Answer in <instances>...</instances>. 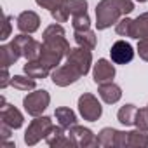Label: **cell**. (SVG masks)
<instances>
[{"mask_svg":"<svg viewBox=\"0 0 148 148\" xmlns=\"http://www.w3.org/2000/svg\"><path fill=\"white\" fill-rule=\"evenodd\" d=\"M71 47L66 40L64 28L58 23L49 25L42 35V52L35 61H26L23 71L32 79H45L61 64V59L70 54Z\"/></svg>","mask_w":148,"mask_h":148,"instance_id":"6da1fadb","label":"cell"},{"mask_svg":"<svg viewBox=\"0 0 148 148\" xmlns=\"http://www.w3.org/2000/svg\"><path fill=\"white\" fill-rule=\"evenodd\" d=\"M91 64H92L91 49H86V47L79 45V47L70 51V54L66 56L64 64L58 66L51 73V79H52L54 86L66 87L70 84H75L80 77L87 75L89 70H91Z\"/></svg>","mask_w":148,"mask_h":148,"instance_id":"7a4b0ae2","label":"cell"},{"mask_svg":"<svg viewBox=\"0 0 148 148\" xmlns=\"http://www.w3.org/2000/svg\"><path fill=\"white\" fill-rule=\"evenodd\" d=\"M134 11L132 0H101L96 5V28L106 30Z\"/></svg>","mask_w":148,"mask_h":148,"instance_id":"3957f363","label":"cell"},{"mask_svg":"<svg viewBox=\"0 0 148 148\" xmlns=\"http://www.w3.org/2000/svg\"><path fill=\"white\" fill-rule=\"evenodd\" d=\"M68 11L71 16V26L75 32H82V30L91 28V19L87 14V0H70Z\"/></svg>","mask_w":148,"mask_h":148,"instance_id":"277c9868","label":"cell"},{"mask_svg":"<svg viewBox=\"0 0 148 148\" xmlns=\"http://www.w3.org/2000/svg\"><path fill=\"white\" fill-rule=\"evenodd\" d=\"M52 127V120L51 117H35V120H32V124L28 125L26 132H25V143L28 146L37 145L40 139H45L49 129Z\"/></svg>","mask_w":148,"mask_h":148,"instance_id":"5b68a950","label":"cell"},{"mask_svg":"<svg viewBox=\"0 0 148 148\" xmlns=\"http://www.w3.org/2000/svg\"><path fill=\"white\" fill-rule=\"evenodd\" d=\"M49 103H51V94L47 91H44V89H38V91L30 92L23 99V106H25L26 113L32 115V117L42 115V112L49 106Z\"/></svg>","mask_w":148,"mask_h":148,"instance_id":"8992f818","label":"cell"},{"mask_svg":"<svg viewBox=\"0 0 148 148\" xmlns=\"http://www.w3.org/2000/svg\"><path fill=\"white\" fill-rule=\"evenodd\" d=\"M79 112L82 115L84 120L89 122H96L101 115H103V106L98 101V98L91 92H84L79 98Z\"/></svg>","mask_w":148,"mask_h":148,"instance_id":"52a82bcc","label":"cell"},{"mask_svg":"<svg viewBox=\"0 0 148 148\" xmlns=\"http://www.w3.org/2000/svg\"><path fill=\"white\" fill-rule=\"evenodd\" d=\"M14 42L19 45L21 54L23 58H26V61H35L42 52V42H37L35 38L28 37V33H21L14 37Z\"/></svg>","mask_w":148,"mask_h":148,"instance_id":"ba28073f","label":"cell"},{"mask_svg":"<svg viewBox=\"0 0 148 148\" xmlns=\"http://www.w3.org/2000/svg\"><path fill=\"white\" fill-rule=\"evenodd\" d=\"M0 103H2V106H0V120H2V124H7V125L12 127V129H19V127L23 125V122H25L23 113H21L16 106L7 105L4 96L0 98Z\"/></svg>","mask_w":148,"mask_h":148,"instance_id":"9c48e42d","label":"cell"},{"mask_svg":"<svg viewBox=\"0 0 148 148\" xmlns=\"http://www.w3.org/2000/svg\"><path fill=\"white\" fill-rule=\"evenodd\" d=\"M68 134L75 139L77 146L80 148H89V146H98V136H94V132L89 127L84 125H73L68 129Z\"/></svg>","mask_w":148,"mask_h":148,"instance_id":"30bf717a","label":"cell"},{"mask_svg":"<svg viewBox=\"0 0 148 148\" xmlns=\"http://www.w3.org/2000/svg\"><path fill=\"white\" fill-rule=\"evenodd\" d=\"M110 56H112V61L115 64H127L134 58V49H132V45L129 42L117 40L110 49Z\"/></svg>","mask_w":148,"mask_h":148,"instance_id":"8fae6325","label":"cell"},{"mask_svg":"<svg viewBox=\"0 0 148 148\" xmlns=\"http://www.w3.org/2000/svg\"><path fill=\"white\" fill-rule=\"evenodd\" d=\"M64 131H66V129L61 127V125H52V127L49 129L47 136H45L47 145H49V146H56V148H58V146H77L75 139H73L70 134H66Z\"/></svg>","mask_w":148,"mask_h":148,"instance_id":"7c38bea8","label":"cell"},{"mask_svg":"<svg viewBox=\"0 0 148 148\" xmlns=\"http://www.w3.org/2000/svg\"><path fill=\"white\" fill-rule=\"evenodd\" d=\"M113 77H115V66L108 59H105V58L98 59V63L92 68V79H94V82L96 84L110 82V80H113Z\"/></svg>","mask_w":148,"mask_h":148,"instance_id":"4fadbf2b","label":"cell"},{"mask_svg":"<svg viewBox=\"0 0 148 148\" xmlns=\"http://www.w3.org/2000/svg\"><path fill=\"white\" fill-rule=\"evenodd\" d=\"M40 26V18L33 11H23L18 16V28L21 33H35Z\"/></svg>","mask_w":148,"mask_h":148,"instance_id":"5bb4252c","label":"cell"},{"mask_svg":"<svg viewBox=\"0 0 148 148\" xmlns=\"http://www.w3.org/2000/svg\"><path fill=\"white\" fill-rule=\"evenodd\" d=\"M21 56H23L21 54V49H19V45L14 40L9 42V44H4L2 47H0V64H2V68H9Z\"/></svg>","mask_w":148,"mask_h":148,"instance_id":"9a60e30c","label":"cell"},{"mask_svg":"<svg viewBox=\"0 0 148 148\" xmlns=\"http://www.w3.org/2000/svg\"><path fill=\"white\" fill-rule=\"evenodd\" d=\"M98 94L99 98L106 103V105H115L120 98H122V89L113 84L112 80L110 82H103V84H98Z\"/></svg>","mask_w":148,"mask_h":148,"instance_id":"2e32d148","label":"cell"},{"mask_svg":"<svg viewBox=\"0 0 148 148\" xmlns=\"http://www.w3.org/2000/svg\"><path fill=\"white\" fill-rule=\"evenodd\" d=\"M148 146V134L143 129L127 131L125 132V148H146Z\"/></svg>","mask_w":148,"mask_h":148,"instance_id":"e0dca14e","label":"cell"},{"mask_svg":"<svg viewBox=\"0 0 148 148\" xmlns=\"http://www.w3.org/2000/svg\"><path fill=\"white\" fill-rule=\"evenodd\" d=\"M54 117H56L58 124H59L61 127H64L66 131L77 124V115H75V112L70 110V108H66V106H59V108H56Z\"/></svg>","mask_w":148,"mask_h":148,"instance_id":"ac0fdd59","label":"cell"},{"mask_svg":"<svg viewBox=\"0 0 148 148\" xmlns=\"http://www.w3.org/2000/svg\"><path fill=\"white\" fill-rule=\"evenodd\" d=\"M131 38H148V12L139 14L136 19H132V35Z\"/></svg>","mask_w":148,"mask_h":148,"instance_id":"d6986e66","label":"cell"},{"mask_svg":"<svg viewBox=\"0 0 148 148\" xmlns=\"http://www.w3.org/2000/svg\"><path fill=\"white\" fill-rule=\"evenodd\" d=\"M73 37H75L77 45H80V47H86V49H91V51L96 47V33L91 28L82 30V32H75Z\"/></svg>","mask_w":148,"mask_h":148,"instance_id":"ffe728a7","label":"cell"},{"mask_svg":"<svg viewBox=\"0 0 148 148\" xmlns=\"http://www.w3.org/2000/svg\"><path fill=\"white\" fill-rule=\"evenodd\" d=\"M136 115H138V108L134 105H124L119 113H117V119L120 124L124 125H134L136 124Z\"/></svg>","mask_w":148,"mask_h":148,"instance_id":"44dd1931","label":"cell"},{"mask_svg":"<svg viewBox=\"0 0 148 148\" xmlns=\"http://www.w3.org/2000/svg\"><path fill=\"white\" fill-rule=\"evenodd\" d=\"M115 136H117V129H113V127L101 129L98 134V146H105V148L115 146Z\"/></svg>","mask_w":148,"mask_h":148,"instance_id":"7402d4cb","label":"cell"},{"mask_svg":"<svg viewBox=\"0 0 148 148\" xmlns=\"http://www.w3.org/2000/svg\"><path fill=\"white\" fill-rule=\"evenodd\" d=\"M11 86L14 87V89H18V91H32V89H35V86H37V82H35V79H32V77H23V75H14L12 77V80H11Z\"/></svg>","mask_w":148,"mask_h":148,"instance_id":"603a6c76","label":"cell"},{"mask_svg":"<svg viewBox=\"0 0 148 148\" xmlns=\"http://www.w3.org/2000/svg\"><path fill=\"white\" fill-rule=\"evenodd\" d=\"M115 32H117V35H120V37H131L132 35V19H129V18H122L117 25H115Z\"/></svg>","mask_w":148,"mask_h":148,"instance_id":"cb8c5ba5","label":"cell"},{"mask_svg":"<svg viewBox=\"0 0 148 148\" xmlns=\"http://www.w3.org/2000/svg\"><path fill=\"white\" fill-rule=\"evenodd\" d=\"M35 2H37L42 9H47L49 12H52V11H56V9L66 7L70 0H35Z\"/></svg>","mask_w":148,"mask_h":148,"instance_id":"d4e9b609","label":"cell"},{"mask_svg":"<svg viewBox=\"0 0 148 148\" xmlns=\"http://www.w3.org/2000/svg\"><path fill=\"white\" fill-rule=\"evenodd\" d=\"M138 129L148 131V108H138V115H136V124Z\"/></svg>","mask_w":148,"mask_h":148,"instance_id":"484cf974","label":"cell"},{"mask_svg":"<svg viewBox=\"0 0 148 148\" xmlns=\"http://www.w3.org/2000/svg\"><path fill=\"white\" fill-rule=\"evenodd\" d=\"M52 18L56 19V23H66L68 18H70V11H68V5L66 7H61V9H56L51 12Z\"/></svg>","mask_w":148,"mask_h":148,"instance_id":"4316f807","label":"cell"},{"mask_svg":"<svg viewBox=\"0 0 148 148\" xmlns=\"http://www.w3.org/2000/svg\"><path fill=\"white\" fill-rule=\"evenodd\" d=\"M138 54L143 61H148V38L138 40Z\"/></svg>","mask_w":148,"mask_h":148,"instance_id":"83f0119b","label":"cell"},{"mask_svg":"<svg viewBox=\"0 0 148 148\" xmlns=\"http://www.w3.org/2000/svg\"><path fill=\"white\" fill-rule=\"evenodd\" d=\"M11 21H12V16L5 14V16H4V30H2V35H0V40H7V38H9V35H11V28H12Z\"/></svg>","mask_w":148,"mask_h":148,"instance_id":"f1b7e54d","label":"cell"},{"mask_svg":"<svg viewBox=\"0 0 148 148\" xmlns=\"http://www.w3.org/2000/svg\"><path fill=\"white\" fill-rule=\"evenodd\" d=\"M11 80H12V77L9 75L7 68H2V79H0V89H5V87L11 84Z\"/></svg>","mask_w":148,"mask_h":148,"instance_id":"f546056e","label":"cell"},{"mask_svg":"<svg viewBox=\"0 0 148 148\" xmlns=\"http://www.w3.org/2000/svg\"><path fill=\"white\" fill-rule=\"evenodd\" d=\"M136 2H141V4H143V2H146V0H136Z\"/></svg>","mask_w":148,"mask_h":148,"instance_id":"4dcf8cb0","label":"cell"},{"mask_svg":"<svg viewBox=\"0 0 148 148\" xmlns=\"http://www.w3.org/2000/svg\"><path fill=\"white\" fill-rule=\"evenodd\" d=\"M146 108H148V106H146Z\"/></svg>","mask_w":148,"mask_h":148,"instance_id":"1f68e13d","label":"cell"}]
</instances>
